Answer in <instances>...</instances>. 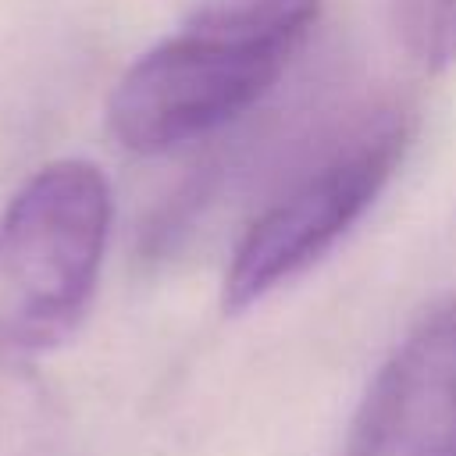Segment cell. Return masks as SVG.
Segmentation results:
<instances>
[{
  "label": "cell",
  "mask_w": 456,
  "mask_h": 456,
  "mask_svg": "<svg viewBox=\"0 0 456 456\" xmlns=\"http://www.w3.org/2000/svg\"><path fill=\"white\" fill-rule=\"evenodd\" d=\"M321 0H210L114 86L107 121L132 153H164L246 114L317 25Z\"/></svg>",
  "instance_id": "6da1fadb"
},
{
  "label": "cell",
  "mask_w": 456,
  "mask_h": 456,
  "mask_svg": "<svg viewBox=\"0 0 456 456\" xmlns=\"http://www.w3.org/2000/svg\"><path fill=\"white\" fill-rule=\"evenodd\" d=\"M110 235V185L89 160L39 167L0 214V367H25L82 324Z\"/></svg>",
  "instance_id": "7a4b0ae2"
},
{
  "label": "cell",
  "mask_w": 456,
  "mask_h": 456,
  "mask_svg": "<svg viewBox=\"0 0 456 456\" xmlns=\"http://www.w3.org/2000/svg\"><path fill=\"white\" fill-rule=\"evenodd\" d=\"M403 150V121L385 118L267 207L232 253L221 292L224 310L239 314L314 267L378 200L395 175Z\"/></svg>",
  "instance_id": "3957f363"
},
{
  "label": "cell",
  "mask_w": 456,
  "mask_h": 456,
  "mask_svg": "<svg viewBox=\"0 0 456 456\" xmlns=\"http://www.w3.org/2000/svg\"><path fill=\"white\" fill-rule=\"evenodd\" d=\"M346 456H456V299L435 306L381 363Z\"/></svg>",
  "instance_id": "277c9868"
},
{
  "label": "cell",
  "mask_w": 456,
  "mask_h": 456,
  "mask_svg": "<svg viewBox=\"0 0 456 456\" xmlns=\"http://www.w3.org/2000/svg\"><path fill=\"white\" fill-rule=\"evenodd\" d=\"M428 64L435 71L456 64V0H435L428 18Z\"/></svg>",
  "instance_id": "5b68a950"
}]
</instances>
